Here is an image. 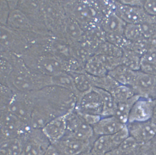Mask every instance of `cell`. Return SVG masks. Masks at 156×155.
I'll return each mask as SVG.
<instances>
[{
  "label": "cell",
  "instance_id": "1",
  "mask_svg": "<svg viewBox=\"0 0 156 155\" xmlns=\"http://www.w3.org/2000/svg\"><path fill=\"white\" fill-rule=\"evenodd\" d=\"M10 58L13 68L8 86L14 92L36 91L52 85L51 76L30 68L20 56L12 53Z\"/></svg>",
  "mask_w": 156,
  "mask_h": 155
},
{
  "label": "cell",
  "instance_id": "2",
  "mask_svg": "<svg viewBox=\"0 0 156 155\" xmlns=\"http://www.w3.org/2000/svg\"><path fill=\"white\" fill-rule=\"evenodd\" d=\"M66 14L79 23L86 32L100 26L104 15L98 1H62Z\"/></svg>",
  "mask_w": 156,
  "mask_h": 155
},
{
  "label": "cell",
  "instance_id": "3",
  "mask_svg": "<svg viewBox=\"0 0 156 155\" xmlns=\"http://www.w3.org/2000/svg\"><path fill=\"white\" fill-rule=\"evenodd\" d=\"M35 41L31 33L21 32L6 25H1V52L21 56L33 45Z\"/></svg>",
  "mask_w": 156,
  "mask_h": 155
},
{
  "label": "cell",
  "instance_id": "4",
  "mask_svg": "<svg viewBox=\"0 0 156 155\" xmlns=\"http://www.w3.org/2000/svg\"><path fill=\"white\" fill-rule=\"evenodd\" d=\"M41 6L45 26L52 34L58 36L66 15L62 1H41Z\"/></svg>",
  "mask_w": 156,
  "mask_h": 155
},
{
  "label": "cell",
  "instance_id": "5",
  "mask_svg": "<svg viewBox=\"0 0 156 155\" xmlns=\"http://www.w3.org/2000/svg\"><path fill=\"white\" fill-rule=\"evenodd\" d=\"M67 130L65 135L85 141H94L92 126L87 123L81 115L75 109L66 115Z\"/></svg>",
  "mask_w": 156,
  "mask_h": 155
},
{
  "label": "cell",
  "instance_id": "6",
  "mask_svg": "<svg viewBox=\"0 0 156 155\" xmlns=\"http://www.w3.org/2000/svg\"><path fill=\"white\" fill-rule=\"evenodd\" d=\"M1 140L21 137L31 127L8 110L1 111Z\"/></svg>",
  "mask_w": 156,
  "mask_h": 155
},
{
  "label": "cell",
  "instance_id": "7",
  "mask_svg": "<svg viewBox=\"0 0 156 155\" xmlns=\"http://www.w3.org/2000/svg\"><path fill=\"white\" fill-rule=\"evenodd\" d=\"M35 92H14L8 110L18 118L29 124L35 103Z\"/></svg>",
  "mask_w": 156,
  "mask_h": 155
},
{
  "label": "cell",
  "instance_id": "8",
  "mask_svg": "<svg viewBox=\"0 0 156 155\" xmlns=\"http://www.w3.org/2000/svg\"><path fill=\"white\" fill-rule=\"evenodd\" d=\"M6 26L21 32L51 35L45 26L36 24L18 8L11 11Z\"/></svg>",
  "mask_w": 156,
  "mask_h": 155
},
{
  "label": "cell",
  "instance_id": "9",
  "mask_svg": "<svg viewBox=\"0 0 156 155\" xmlns=\"http://www.w3.org/2000/svg\"><path fill=\"white\" fill-rule=\"evenodd\" d=\"M21 138L23 142L22 155H44L51 144L42 129L31 127Z\"/></svg>",
  "mask_w": 156,
  "mask_h": 155
},
{
  "label": "cell",
  "instance_id": "10",
  "mask_svg": "<svg viewBox=\"0 0 156 155\" xmlns=\"http://www.w3.org/2000/svg\"><path fill=\"white\" fill-rule=\"evenodd\" d=\"M130 87L135 95L140 97L155 99L156 76L140 70L137 71Z\"/></svg>",
  "mask_w": 156,
  "mask_h": 155
},
{
  "label": "cell",
  "instance_id": "11",
  "mask_svg": "<svg viewBox=\"0 0 156 155\" xmlns=\"http://www.w3.org/2000/svg\"><path fill=\"white\" fill-rule=\"evenodd\" d=\"M75 110L80 113L101 116L103 103L99 94L93 88L82 94L77 99Z\"/></svg>",
  "mask_w": 156,
  "mask_h": 155
},
{
  "label": "cell",
  "instance_id": "12",
  "mask_svg": "<svg viewBox=\"0 0 156 155\" xmlns=\"http://www.w3.org/2000/svg\"><path fill=\"white\" fill-rule=\"evenodd\" d=\"M130 136L141 145L150 143L156 136V124L151 120L127 124Z\"/></svg>",
  "mask_w": 156,
  "mask_h": 155
},
{
  "label": "cell",
  "instance_id": "13",
  "mask_svg": "<svg viewBox=\"0 0 156 155\" xmlns=\"http://www.w3.org/2000/svg\"><path fill=\"white\" fill-rule=\"evenodd\" d=\"M115 12L127 24H141L148 15L143 7L124 4L119 1H114Z\"/></svg>",
  "mask_w": 156,
  "mask_h": 155
},
{
  "label": "cell",
  "instance_id": "14",
  "mask_svg": "<svg viewBox=\"0 0 156 155\" xmlns=\"http://www.w3.org/2000/svg\"><path fill=\"white\" fill-rule=\"evenodd\" d=\"M156 104L155 99L140 97L131 110L128 123L151 120Z\"/></svg>",
  "mask_w": 156,
  "mask_h": 155
},
{
  "label": "cell",
  "instance_id": "15",
  "mask_svg": "<svg viewBox=\"0 0 156 155\" xmlns=\"http://www.w3.org/2000/svg\"><path fill=\"white\" fill-rule=\"evenodd\" d=\"M94 142L85 141L65 135L61 140L52 145L56 147L62 155H77L90 150Z\"/></svg>",
  "mask_w": 156,
  "mask_h": 155
},
{
  "label": "cell",
  "instance_id": "16",
  "mask_svg": "<svg viewBox=\"0 0 156 155\" xmlns=\"http://www.w3.org/2000/svg\"><path fill=\"white\" fill-rule=\"evenodd\" d=\"M85 31L74 19L66 15L62 22L59 37L63 38L70 44L83 40Z\"/></svg>",
  "mask_w": 156,
  "mask_h": 155
},
{
  "label": "cell",
  "instance_id": "17",
  "mask_svg": "<svg viewBox=\"0 0 156 155\" xmlns=\"http://www.w3.org/2000/svg\"><path fill=\"white\" fill-rule=\"evenodd\" d=\"M66 115L55 117L42 129L51 144L56 143L66 134L67 130Z\"/></svg>",
  "mask_w": 156,
  "mask_h": 155
},
{
  "label": "cell",
  "instance_id": "18",
  "mask_svg": "<svg viewBox=\"0 0 156 155\" xmlns=\"http://www.w3.org/2000/svg\"><path fill=\"white\" fill-rule=\"evenodd\" d=\"M126 125L115 117L110 116L101 117L92 127L94 135L98 137L114 134L122 129Z\"/></svg>",
  "mask_w": 156,
  "mask_h": 155
},
{
  "label": "cell",
  "instance_id": "19",
  "mask_svg": "<svg viewBox=\"0 0 156 155\" xmlns=\"http://www.w3.org/2000/svg\"><path fill=\"white\" fill-rule=\"evenodd\" d=\"M127 24L113 12L104 15L100 26L105 33L123 35Z\"/></svg>",
  "mask_w": 156,
  "mask_h": 155
},
{
  "label": "cell",
  "instance_id": "20",
  "mask_svg": "<svg viewBox=\"0 0 156 155\" xmlns=\"http://www.w3.org/2000/svg\"><path fill=\"white\" fill-rule=\"evenodd\" d=\"M17 8L34 22L46 27L41 12V1H19Z\"/></svg>",
  "mask_w": 156,
  "mask_h": 155
},
{
  "label": "cell",
  "instance_id": "21",
  "mask_svg": "<svg viewBox=\"0 0 156 155\" xmlns=\"http://www.w3.org/2000/svg\"><path fill=\"white\" fill-rule=\"evenodd\" d=\"M136 71L121 65L109 72L108 74L119 84L130 86L135 77Z\"/></svg>",
  "mask_w": 156,
  "mask_h": 155
},
{
  "label": "cell",
  "instance_id": "22",
  "mask_svg": "<svg viewBox=\"0 0 156 155\" xmlns=\"http://www.w3.org/2000/svg\"><path fill=\"white\" fill-rule=\"evenodd\" d=\"M116 149L111 135L99 136L96 138L90 150L96 155H105Z\"/></svg>",
  "mask_w": 156,
  "mask_h": 155
},
{
  "label": "cell",
  "instance_id": "23",
  "mask_svg": "<svg viewBox=\"0 0 156 155\" xmlns=\"http://www.w3.org/2000/svg\"><path fill=\"white\" fill-rule=\"evenodd\" d=\"M0 155H22L23 142L21 137L1 140Z\"/></svg>",
  "mask_w": 156,
  "mask_h": 155
},
{
  "label": "cell",
  "instance_id": "24",
  "mask_svg": "<svg viewBox=\"0 0 156 155\" xmlns=\"http://www.w3.org/2000/svg\"><path fill=\"white\" fill-rule=\"evenodd\" d=\"M51 84L67 89L73 93L77 99L80 96L75 87L73 76L69 72H62L56 75L51 76Z\"/></svg>",
  "mask_w": 156,
  "mask_h": 155
},
{
  "label": "cell",
  "instance_id": "25",
  "mask_svg": "<svg viewBox=\"0 0 156 155\" xmlns=\"http://www.w3.org/2000/svg\"><path fill=\"white\" fill-rule=\"evenodd\" d=\"M93 89L99 94L103 103V110L101 116H114L117 103L109 92L93 87Z\"/></svg>",
  "mask_w": 156,
  "mask_h": 155
},
{
  "label": "cell",
  "instance_id": "26",
  "mask_svg": "<svg viewBox=\"0 0 156 155\" xmlns=\"http://www.w3.org/2000/svg\"><path fill=\"white\" fill-rule=\"evenodd\" d=\"M87 74L94 88L111 92L119 84L108 74L101 76H94Z\"/></svg>",
  "mask_w": 156,
  "mask_h": 155
},
{
  "label": "cell",
  "instance_id": "27",
  "mask_svg": "<svg viewBox=\"0 0 156 155\" xmlns=\"http://www.w3.org/2000/svg\"><path fill=\"white\" fill-rule=\"evenodd\" d=\"M139 97L135 95L128 100L118 103L114 116L123 124H126L132 107Z\"/></svg>",
  "mask_w": 156,
  "mask_h": 155
},
{
  "label": "cell",
  "instance_id": "28",
  "mask_svg": "<svg viewBox=\"0 0 156 155\" xmlns=\"http://www.w3.org/2000/svg\"><path fill=\"white\" fill-rule=\"evenodd\" d=\"M140 70L156 76V48L151 47L141 56Z\"/></svg>",
  "mask_w": 156,
  "mask_h": 155
},
{
  "label": "cell",
  "instance_id": "29",
  "mask_svg": "<svg viewBox=\"0 0 156 155\" xmlns=\"http://www.w3.org/2000/svg\"><path fill=\"white\" fill-rule=\"evenodd\" d=\"M13 68L10 53H1V84L8 86Z\"/></svg>",
  "mask_w": 156,
  "mask_h": 155
},
{
  "label": "cell",
  "instance_id": "30",
  "mask_svg": "<svg viewBox=\"0 0 156 155\" xmlns=\"http://www.w3.org/2000/svg\"><path fill=\"white\" fill-rule=\"evenodd\" d=\"M84 70L86 73L94 76H103L108 74L106 69L95 55L86 63Z\"/></svg>",
  "mask_w": 156,
  "mask_h": 155
},
{
  "label": "cell",
  "instance_id": "31",
  "mask_svg": "<svg viewBox=\"0 0 156 155\" xmlns=\"http://www.w3.org/2000/svg\"><path fill=\"white\" fill-rule=\"evenodd\" d=\"M69 73L73 76L75 87L80 96L92 89V85L85 72Z\"/></svg>",
  "mask_w": 156,
  "mask_h": 155
},
{
  "label": "cell",
  "instance_id": "32",
  "mask_svg": "<svg viewBox=\"0 0 156 155\" xmlns=\"http://www.w3.org/2000/svg\"><path fill=\"white\" fill-rule=\"evenodd\" d=\"M122 51L121 65L132 70H140L141 57L130 50H123Z\"/></svg>",
  "mask_w": 156,
  "mask_h": 155
},
{
  "label": "cell",
  "instance_id": "33",
  "mask_svg": "<svg viewBox=\"0 0 156 155\" xmlns=\"http://www.w3.org/2000/svg\"><path fill=\"white\" fill-rule=\"evenodd\" d=\"M122 53V50L121 48L105 40L97 46L94 52V55H107L116 57H121Z\"/></svg>",
  "mask_w": 156,
  "mask_h": 155
},
{
  "label": "cell",
  "instance_id": "34",
  "mask_svg": "<svg viewBox=\"0 0 156 155\" xmlns=\"http://www.w3.org/2000/svg\"><path fill=\"white\" fill-rule=\"evenodd\" d=\"M110 93L117 104L128 100L135 95L131 87L121 84Z\"/></svg>",
  "mask_w": 156,
  "mask_h": 155
},
{
  "label": "cell",
  "instance_id": "35",
  "mask_svg": "<svg viewBox=\"0 0 156 155\" xmlns=\"http://www.w3.org/2000/svg\"><path fill=\"white\" fill-rule=\"evenodd\" d=\"M123 35L130 42H136L145 37L140 24H127Z\"/></svg>",
  "mask_w": 156,
  "mask_h": 155
},
{
  "label": "cell",
  "instance_id": "36",
  "mask_svg": "<svg viewBox=\"0 0 156 155\" xmlns=\"http://www.w3.org/2000/svg\"><path fill=\"white\" fill-rule=\"evenodd\" d=\"M141 26L145 37L150 40L156 39V16L148 15Z\"/></svg>",
  "mask_w": 156,
  "mask_h": 155
},
{
  "label": "cell",
  "instance_id": "37",
  "mask_svg": "<svg viewBox=\"0 0 156 155\" xmlns=\"http://www.w3.org/2000/svg\"><path fill=\"white\" fill-rule=\"evenodd\" d=\"M14 93L9 87L1 84V111L8 110Z\"/></svg>",
  "mask_w": 156,
  "mask_h": 155
},
{
  "label": "cell",
  "instance_id": "38",
  "mask_svg": "<svg viewBox=\"0 0 156 155\" xmlns=\"http://www.w3.org/2000/svg\"><path fill=\"white\" fill-rule=\"evenodd\" d=\"M95 55L98 57L108 72L121 65V57L105 55Z\"/></svg>",
  "mask_w": 156,
  "mask_h": 155
},
{
  "label": "cell",
  "instance_id": "39",
  "mask_svg": "<svg viewBox=\"0 0 156 155\" xmlns=\"http://www.w3.org/2000/svg\"><path fill=\"white\" fill-rule=\"evenodd\" d=\"M11 10L7 1H0V23L1 25H6Z\"/></svg>",
  "mask_w": 156,
  "mask_h": 155
},
{
  "label": "cell",
  "instance_id": "40",
  "mask_svg": "<svg viewBox=\"0 0 156 155\" xmlns=\"http://www.w3.org/2000/svg\"><path fill=\"white\" fill-rule=\"evenodd\" d=\"M143 8L148 15L156 16V1H144Z\"/></svg>",
  "mask_w": 156,
  "mask_h": 155
},
{
  "label": "cell",
  "instance_id": "41",
  "mask_svg": "<svg viewBox=\"0 0 156 155\" xmlns=\"http://www.w3.org/2000/svg\"><path fill=\"white\" fill-rule=\"evenodd\" d=\"M150 143L141 146L137 155H154Z\"/></svg>",
  "mask_w": 156,
  "mask_h": 155
},
{
  "label": "cell",
  "instance_id": "42",
  "mask_svg": "<svg viewBox=\"0 0 156 155\" xmlns=\"http://www.w3.org/2000/svg\"><path fill=\"white\" fill-rule=\"evenodd\" d=\"M44 155H62L54 146L51 144Z\"/></svg>",
  "mask_w": 156,
  "mask_h": 155
},
{
  "label": "cell",
  "instance_id": "43",
  "mask_svg": "<svg viewBox=\"0 0 156 155\" xmlns=\"http://www.w3.org/2000/svg\"><path fill=\"white\" fill-rule=\"evenodd\" d=\"M121 2L124 4L131 5L133 6H137L143 7L144 1H120Z\"/></svg>",
  "mask_w": 156,
  "mask_h": 155
},
{
  "label": "cell",
  "instance_id": "44",
  "mask_svg": "<svg viewBox=\"0 0 156 155\" xmlns=\"http://www.w3.org/2000/svg\"><path fill=\"white\" fill-rule=\"evenodd\" d=\"M151 120L154 123L156 124V104L154 108L153 114H152Z\"/></svg>",
  "mask_w": 156,
  "mask_h": 155
},
{
  "label": "cell",
  "instance_id": "45",
  "mask_svg": "<svg viewBox=\"0 0 156 155\" xmlns=\"http://www.w3.org/2000/svg\"><path fill=\"white\" fill-rule=\"evenodd\" d=\"M77 155H96L93 154L90 150H87Z\"/></svg>",
  "mask_w": 156,
  "mask_h": 155
},
{
  "label": "cell",
  "instance_id": "46",
  "mask_svg": "<svg viewBox=\"0 0 156 155\" xmlns=\"http://www.w3.org/2000/svg\"><path fill=\"white\" fill-rule=\"evenodd\" d=\"M150 143L152 146L156 147V136L150 142Z\"/></svg>",
  "mask_w": 156,
  "mask_h": 155
},
{
  "label": "cell",
  "instance_id": "47",
  "mask_svg": "<svg viewBox=\"0 0 156 155\" xmlns=\"http://www.w3.org/2000/svg\"><path fill=\"white\" fill-rule=\"evenodd\" d=\"M151 146V149L152 151V153H153V154L154 155H156V147H154V146H152L151 144L150 143Z\"/></svg>",
  "mask_w": 156,
  "mask_h": 155
},
{
  "label": "cell",
  "instance_id": "48",
  "mask_svg": "<svg viewBox=\"0 0 156 155\" xmlns=\"http://www.w3.org/2000/svg\"><path fill=\"white\" fill-rule=\"evenodd\" d=\"M152 47L156 48V39L151 40Z\"/></svg>",
  "mask_w": 156,
  "mask_h": 155
},
{
  "label": "cell",
  "instance_id": "49",
  "mask_svg": "<svg viewBox=\"0 0 156 155\" xmlns=\"http://www.w3.org/2000/svg\"><path fill=\"white\" fill-rule=\"evenodd\" d=\"M105 155H115L112 152V151H111V152L108 153H107V154H106Z\"/></svg>",
  "mask_w": 156,
  "mask_h": 155
},
{
  "label": "cell",
  "instance_id": "50",
  "mask_svg": "<svg viewBox=\"0 0 156 155\" xmlns=\"http://www.w3.org/2000/svg\"><path fill=\"white\" fill-rule=\"evenodd\" d=\"M155 99H156V87L155 90Z\"/></svg>",
  "mask_w": 156,
  "mask_h": 155
}]
</instances>
